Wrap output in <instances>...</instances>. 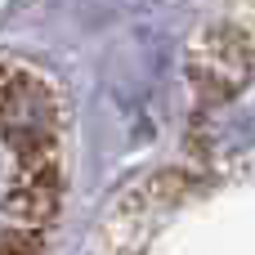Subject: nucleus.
Instances as JSON below:
<instances>
[{
	"instance_id": "nucleus-2",
	"label": "nucleus",
	"mask_w": 255,
	"mask_h": 255,
	"mask_svg": "<svg viewBox=\"0 0 255 255\" xmlns=\"http://www.w3.org/2000/svg\"><path fill=\"white\" fill-rule=\"evenodd\" d=\"M0 255H40V233H31V229L0 233Z\"/></svg>"
},
{
	"instance_id": "nucleus-1",
	"label": "nucleus",
	"mask_w": 255,
	"mask_h": 255,
	"mask_svg": "<svg viewBox=\"0 0 255 255\" xmlns=\"http://www.w3.org/2000/svg\"><path fill=\"white\" fill-rule=\"evenodd\" d=\"M58 215V184H13L4 197V220H13V229H49Z\"/></svg>"
}]
</instances>
